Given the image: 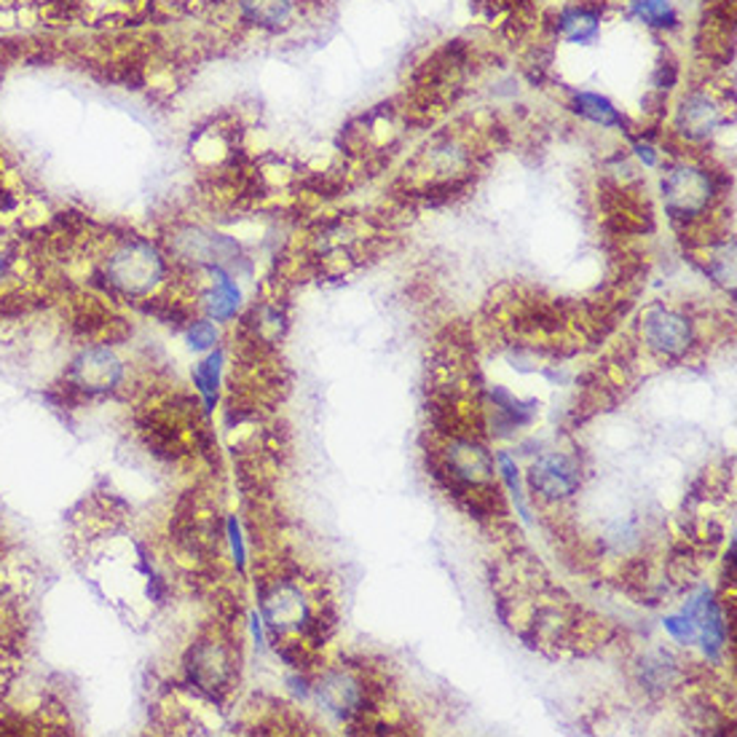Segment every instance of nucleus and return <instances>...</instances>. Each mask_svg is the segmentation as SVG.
<instances>
[{
	"instance_id": "1",
	"label": "nucleus",
	"mask_w": 737,
	"mask_h": 737,
	"mask_svg": "<svg viewBox=\"0 0 737 737\" xmlns=\"http://www.w3.org/2000/svg\"><path fill=\"white\" fill-rule=\"evenodd\" d=\"M103 277L118 295L145 298L167 279V258L148 239H124L107 252Z\"/></svg>"
},
{
	"instance_id": "2",
	"label": "nucleus",
	"mask_w": 737,
	"mask_h": 737,
	"mask_svg": "<svg viewBox=\"0 0 737 737\" xmlns=\"http://www.w3.org/2000/svg\"><path fill=\"white\" fill-rule=\"evenodd\" d=\"M714 190L710 172L692 167V164L673 167L663 180L665 209L673 220H697L710 209Z\"/></svg>"
},
{
	"instance_id": "3",
	"label": "nucleus",
	"mask_w": 737,
	"mask_h": 737,
	"mask_svg": "<svg viewBox=\"0 0 737 737\" xmlns=\"http://www.w3.org/2000/svg\"><path fill=\"white\" fill-rule=\"evenodd\" d=\"M169 250L175 260L194 266V269H215V266L233 263L239 256V245L226 233L205 226H186L169 239Z\"/></svg>"
},
{
	"instance_id": "4",
	"label": "nucleus",
	"mask_w": 737,
	"mask_h": 737,
	"mask_svg": "<svg viewBox=\"0 0 737 737\" xmlns=\"http://www.w3.org/2000/svg\"><path fill=\"white\" fill-rule=\"evenodd\" d=\"M722 107L708 92L684 94L676 107V132L689 143H703L719 129Z\"/></svg>"
},
{
	"instance_id": "5",
	"label": "nucleus",
	"mask_w": 737,
	"mask_h": 737,
	"mask_svg": "<svg viewBox=\"0 0 737 737\" xmlns=\"http://www.w3.org/2000/svg\"><path fill=\"white\" fill-rule=\"evenodd\" d=\"M644 339L657 352L676 357V354H684L692 343L689 320H684L682 314L671 309L654 307L644 316Z\"/></svg>"
},
{
	"instance_id": "6",
	"label": "nucleus",
	"mask_w": 737,
	"mask_h": 737,
	"mask_svg": "<svg viewBox=\"0 0 737 737\" xmlns=\"http://www.w3.org/2000/svg\"><path fill=\"white\" fill-rule=\"evenodd\" d=\"M73 376L75 386L86 392H105L113 390L118 384L121 376H124V365L111 349L105 346H92L86 352H81V357L73 362Z\"/></svg>"
},
{
	"instance_id": "7",
	"label": "nucleus",
	"mask_w": 737,
	"mask_h": 737,
	"mask_svg": "<svg viewBox=\"0 0 737 737\" xmlns=\"http://www.w3.org/2000/svg\"><path fill=\"white\" fill-rule=\"evenodd\" d=\"M531 488L544 499L571 497L580 488V473L567 456H548L531 467Z\"/></svg>"
},
{
	"instance_id": "8",
	"label": "nucleus",
	"mask_w": 737,
	"mask_h": 737,
	"mask_svg": "<svg viewBox=\"0 0 737 737\" xmlns=\"http://www.w3.org/2000/svg\"><path fill=\"white\" fill-rule=\"evenodd\" d=\"M209 284L201 292V309H205L207 320L212 322H231L241 309V288L237 284L224 266L207 269Z\"/></svg>"
},
{
	"instance_id": "9",
	"label": "nucleus",
	"mask_w": 737,
	"mask_h": 737,
	"mask_svg": "<svg viewBox=\"0 0 737 737\" xmlns=\"http://www.w3.org/2000/svg\"><path fill=\"white\" fill-rule=\"evenodd\" d=\"M241 22L266 33L288 30L298 14V0H237Z\"/></svg>"
},
{
	"instance_id": "10",
	"label": "nucleus",
	"mask_w": 737,
	"mask_h": 737,
	"mask_svg": "<svg viewBox=\"0 0 737 737\" xmlns=\"http://www.w3.org/2000/svg\"><path fill=\"white\" fill-rule=\"evenodd\" d=\"M558 33L563 41L580 43V46H590L599 41L601 35V9L590 3H577L561 11L558 17Z\"/></svg>"
},
{
	"instance_id": "11",
	"label": "nucleus",
	"mask_w": 737,
	"mask_h": 737,
	"mask_svg": "<svg viewBox=\"0 0 737 737\" xmlns=\"http://www.w3.org/2000/svg\"><path fill=\"white\" fill-rule=\"evenodd\" d=\"M228 654L220 644H201L194 652V663H190V682L205 692L224 689L228 678Z\"/></svg>"
},
{
	"instance_id": "12",
	"label": "nucleus",
	"mask_w": 737,
	"mask_h": 737,
	"mask_svg": "<svg viewBox=\"0 0 737 737\" xmlns=\"http://www.w3.org/2000/svg\"><path fill=\"white\" fill-rule=\"evenodd\" d=\"M571 107H574L582 118H588L590 124L603 126V129H617V126H622V121H625L612 100L595 92H577Z\"/></svg>"
},
{
	"instance_id": "13",
	"label": "nucleus",
	"mask_w": 737,
	"mask_h": 737,
	"mask_svg": "<svg viewBox=\"0 0 737 737\" xmlns=\"http://www.w3.org/2000/svg\"><path fill=\"white\" fill-rule=\"evenodd\" d=\"M220 371H224V354L212 352L207 360H201L194 371V384L196 390L205 397V411L209 413L218 403V390H220Z\"/></svg>"
},
{
	"instance_id": "14",
	"label": "nucleus",
	"mask_w": 737,
	"mask_h": 737,
	"mask_svg": "<svg viewBox=\"0 0 737 737\" xmlns=\"http://www.w3.org/2000/svg\"><path fill=\"white\" fill-rule=\"evenodd\" d=\"M631 14L650 28H673L678 22L673 0H631Z\"/></svg>"
},
{
	"instance_id": "15",
	"label": "nucleus",
	"mask_w": 737,
	"mask_h": 737,
	"mask_svg": "<svg viewBox=\"0 0 737 737\" xmlns=\"http://www.w3.org/2000/svg\"><path fill=\"white\" fill-rule=\"evenodd\" d=\"M499 459V467H501V478H505L507 482V488H510V494H512V499H515V507H518V512H520V518L526 520V523H531V515H529V507H526V501H523V494H520V480H518V467H515V461H512V456L510 454H505V450H501V454L497 456Z\"/></svg>"
},
{
	"instance_id": "16",
	"label": "nucleus",
	"mask_w": 737,
	"mask_h": 737,
	"mask_svg": "<svg viewBox=\"0 0 737 737\" xmlns=\"http://www.w3.org/2000/svg\"><path fill=\"white\" fill-rule=\"evenodd\" d=\"M218 343V328H215L212 320H196L190 322L188 328V346L194 352H207Z\"/></svg>"
},
{
	"instance_id": "17",
	"label": "nucleus",
	"mask_w": 737,
	"mask_h": 737,
	"mask_svg": "<svg viewBox=\"0 0 737 737\" xmlns=\"http://www.w3.org/2000/svg\"><path fill=\"white\" fill-rule=\"evenodd\" d=\"M665 631H668L673 639L682 641V644H695L697 641V627L686 614H676V617L665 620Z\"/></svg>"
},
{
	"instance_id": "18",
	"label": "nucleus",
	"mask_w": 737,
	"mask_h": 737,
	"mask_svg": "<svg viewBox=\"0 0 737 737\" xmlns=\"http://www.w3.org/2000/svg\"><path fill=\"white\" fill-rule=\"evenodd\" d=\"M228 537H231L233 556H237V569H245V542H241V531L237 518H228Z\"/></svg>"
},
{
	"instance_id": "19",
	"label": "nucleus",
	"mask_w": 737,
	"mask_h": 737,
	"mask_svg": "<svg viewBox=\"0 0 737 737\" xmlns=\"http://www.w3.org/2000/svg\"><path fill=\"white\" fill-rule=\"evenodd\" d=\"M635 154H639V158L646 164V167H654V164H657V156H654L652 145L635 143Z\"/></svg>"
},
{
	"instance_id": "20",
	"label": "nucleus",
	"mask_w": 737,
	"mask_h": 737,
	"mask_svg": "<svg viewBox=\"0 0 737 737\" xmlns=\"http://www.w3.org/2000/svg\"><path fill=\"white\" fill-rule=\"evenodd\" d=\"M11 277V256L0 247V284Z\"/></svg>"
},
{
	"instance_id": "21",
	"label": "nucleus",
	"mask_w": 737,
	"mask_h": 737,
	"mask_svg": "<svg viewBox=\"0 0 737 737\" xmlns=\"http://www.w3.org/2000/svg\"><path fill=\"white\" fill-rule=\"evenodd\" d=\"M3 678H6V663L3 657H0V686H3Z\"/></svg>"
},
{
	"instance_id": "22",
	"label": "nucleus",
	"mask_w": 737,
	"mask_h": 737,
	"mask_svg": "<svg viewBox=\"0 0 737 737\" xmlns=\"http://www.w3.org/2000/svg\"><path fill=\"white\" fill-rule=\"evenodd\" d=\"M188 3H196V6H205V3H212V0H188Z\"/></svg>"
}]
</instances>
